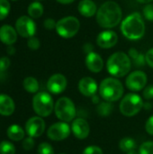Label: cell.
<instances>
[{"instance_id":"3","label":"cell","mask_w":153,"mask_h":154,"mask_svg":"<svg viewBox=\"0 0 153 154\" xmlns=\"http://www.w3.org/2000/svg\"><path fill=\"white\" fill-rule=\"evenodd\" d=\"M132 67L130 57L122 51L113 53L106 61V69L115 78H122L127 75Z\"/></svg>"},{"instance_id":"41","label":"cell","mask_w":153,"mask_h":154,"mask_svg":"<svg viewBox=\"0 0 153 154\" xmlns=\"http://www.w3.org/2000/svg\"><path fill=\"white\" fill-rule=\"evenodd\" d=\"M6 51L9 55H14L15 53V48L13 46V45H8L7 49H6Z\"/></svg>"},{"instance_id":"26","label":"cell","mask_w":153,"mask_h":154,"mask_svg":"<svg viewBox=\"0 0 153 154\" xmlns=\"http://www.w3.org/2000/svg\"><path fill=\"white\" fill-rule=\"evenodd\" d=\"M114 110V106L111 102H102L99 103L96 107V112L100 116H108L112 114Z\"/></svg>"},{"instance_id":"35","label":"cell","mask_w":153,"mask_h":154,"mask_svg":"<svg viewBox=\"0 0 153 154\" xmlns=\"http://www.w3.org/2000/svg\"><path fill=\"white\" fill-rule=\"evenodd\" d=\"M34 141H33V138L32 137H27L23 140V148L25 150V151H30L32 150L33 147H34Z\"/></svg>"},{"instance_id":"18","label":"cell","mask_w":153,"mask_h":154,"mask_svg":"<svg viewBox=\"0 0 153 154\" xmlns=\"http://www.w3.org/2000/svg\"><path fill=\"white\" fill-rule=\"evenodd\" d=\"M17 32L11 25L5 24L0 28V41L6 45H13L17 40Z\"/></svg>"},{"instance_id":"13","label":"cell","mask_w":153,"mask_h":154,"mask_svg":"<svg viewBox=\"0 0 153 154\" xmlns=\"http://www.w3.org/2000/svg\"><path fill=\"white\" fill-rule=\"evenodd\" d=\"M68 85V80L66 77L60 73L53 74L50 77L47 82V88L48 90L55 95L60 94L64 92Z\"/></svg>"},{"instance_id":"14","label":"cell","mask_w":153,"mask_h":154,"mask_svg":"<svg viewBox=\"0 0 153 154\" xmlns=\"http://www.w3.org/2000/svg\"><path fill=\"white\" fill-rule=\"evenodd\" d=\"M118 42V35L115 32L112 30H106L101 32L96 37V44L102 49H110L116 45Z\"/></svg>"},{"instance_id":"40","label":"cell","mask_w":153,"mask_h":154,"mask_svg":"<svg viewBox=\"0 0 153 154\" xmlns=\"http://www.w3.org/2000/svg\"><path fill=\"white\" fill-rule=\"evenodd\" d=\"M84 51L87 54V53H89V52H91V51H93L92 50H93V46H92V44H90V43H86L85 45H84Z\"/></svg>"},{"instance_id":"20","label":"cell","mask_w":153,"mask_h":154,"mask_svg":"<svg viewBox=\"0 0 153 154\" xmlns=\"http://www.w3.org/2000/svg\"><path fill=\"white\" fill-rule=\"evenodd\" d=\"M78 11L84 17H92L96 14V5L92 0H81L78 5Z\"/></svg>"},{"instance_id":"43","label":"cell","mask_w":153,"mask_h":154,"mask_svg":"<svg viewBox=\"0 0 153 154\" xmlns=\"http://www.w3.org/2000/svg\"><path fill=\"white\" fill-rule=\"evenodd\" d=\"M57 2L60 3V4H63V5H68V4H71L73 3L75 0H56Z\"/></svg>"},{"instance_id":"19","label":"cell","mask_w":153,"mask_h":154,"mask_svg":"<svg viewBox=\"0 0 153 154\" xmlns=\"http://www.w3.org/2000/svg\"><path fill=\"white\" fill-rule=\"evenodd\" d=\"M15 105L11 97L5 94H0V115L9 116L14 114Z\"/></svg>"},{"instance_id":"30","label":"cell","mask_w":153,"mask_h":154,"mask_svg":"<svg viewBox=\"0 0 153 154\" xmlns=\"http://www.w3.org/2000/svg\"><path fill=\"white\" fill-rule=\"evenodd\" d=\"M139 154H153V141L142 143L139 148Z\"/></svg>"},{"instance_id":"11","label":"cell","mask_w":153,"mask_h":154,"mask_svg":"<svg viewBox=\"0 0 153 154\" xmlns=\"http://www.w3.org/2000/svg\"><path fill=\"white\" fill-rule=\"evenodd\" d=\"M148 78L145 72L142 70H135L128 75L125 79V85L128 89L137 92L145 88Z\"/></svg>"},{"instance_id":"44","label":"cell","mask_w":153,"mask_h":154,"mask_svg":"<svg viewBox=\"0 0 153 154\" xmlns=\"http://www.w3.org/2000/svg\"><path fill=\"white\" fill-rule=\"evenodd\" d=\"M136 1L141 4H151V2H153V0H136Z\"/></svg>"},{"instance_id":"47","label":"cell","mask_w":153,"mask_h":154,"mask_svg":"<svg viewBox=\"0 0 153 154\" xmlns=\"http://www.w3.org/2000/svg\"><path fill=\"white\" fill-rule=\"evenodd\" d=\"M60 154H66V153H60Z\"/></svg>"},{"instance_id":"12","label":"cell","mask_w":153,"mask_h":154,"mask_svg":"<svg viewBox=\"0 0 153 154\" xmlns=\"http://www.w3.org/2000/svg\"><path fill=\"white\" fill-rule=\"evenodd\" d=\"M45 131V122L41 116H32L25 124L26 134L32 138L40 137Z\"/></svg>"},{"instance_id":"27","label":"cell","mask_w":153,"mask_h":154,"mask_svg":"<svg viewBox=\"0 0 153 154\" xmlns=\"http://www.w3.org/2000/svg\"><path fill=\"white\" fill-rule=\"evenodd\" d=\"M14 153H15V147L12 143L8 141H3L0 143V154Z\"/></svg>"},{"instance_id":"5","label":"cell","mask_w":153,"mask_h":154,"mask_svg":"<svg viewBox=\"0 0 153 154\" xmlns=\"http://www.w3.org/2000/svg\"><path fill=\"white\" fill-rule=\"evenodd\" d=\"M54 106L53 98L47 92H39L32 98V108L38 116H49L52 113Z\"/></svg>"},{"instance_id":"6","label":"cell","mask_w":153,"mask_h":154,"mask_svg":"<svg viewBox=\"0 0 153 154\" xmlns=\"http://www.w3.org/2000/svg\"><path fill=\"white\" fill-rule=\"evenodd\" d=\"M54 112L60 121L66 123L73 121L77 114L74 102L67 97H62L57 100L54 106Z\"/></svg>"},{"instance_id":"33","label":"cell","mask_w":153,"mask_h":154,"mask_svg":"<svg viewBox=\"0 0 153 154\" xmlns=\"http://www.w3.org/2000/svg\"><path fill=\"white\" fill-rule=\"evenodd\" d=\"M143 15L144 17L148 20L153 22V4H147L143 7Z\"/></svg>"},{"instance_id":"37","label":"cell","mask_w":153,"mask_h":154,"mask_svg":"<svg viewBox=\"0 0 153 154\" xmlns=\"http://www.w3.org/2000/svg\"><path fill=\"white\" fill-rule=\"evenodd\" d=\"M43 25L47 30H53V29H56L57 22H55V20L52 18H47L45 19Z\"/></svg>"},{"instance_id":"9","label":"cell","mask_w":153,"mask_h":154,"mask_svg":"<svg viewBox=\"0 0 153 154\" xmlns=\"http://www.w3.org/2000/svg\"><path fill=\"white\" fill-rule=\"evenodd\" d=\"M71 133V126L66 122H58L51 125L47 132V136L55 142H60L67 139Z\"/></svg>"},{"instance_id":"36","label":"cell","mask_w":153,"mask_h":154,"mask_svg":"<svg viewBox=\"0 0 153 154\" xmlns=\"http://www.w3.org/2000/svg\"><path fill=\"white\" fill-rule=\"evenodd\" d=\"M142 96L147 100L153 99V85H150L144 88V90L142 92Z\"/></svg>"},{"instance_id":"15","label":"cell","mask_w":153,"mask_h":154,"mask_svg":"<svg viewBox=\"0 0 153 154\" xmlns=\"http://www.w3.org/2000/svg\"><path fill=\"white\" fill-rule=\"evenodd\" d=\"M78 91L85 97H92L96 95L98 86L96 81L91 77H84L78 81Z\"/></svg>"},{"instance_id":"10","label":"cell","mask_w":153,"mask_h":154,"mask_svg":"<svg viewBox=\"0 0 153 154\" xmlns=\"http://www.w3.org/2000/svg\"><path fill=\"white\" fill-rule=\"evenodd\" d=\"M15 30L20 36L23 38H31L36 32V24L32 18L23 15L16 21Z\"/></svg>"},{"instance_id":"42","label":"cell","mask_w":153,"mask_h":154,"mask_svg":"<svg viewBox=\"0 0 153 154\" xmlns=\"http://www.w3.org/2000/svg\"><path fill=\"white\" fill-rule=\"evenodd\" d=\"M91 99H92V103H93V104H99V103H100V98H99V97L96 96V95H95L94 97H92Z\"/></svg>"},{"instance_id":"1","label":"cell","mask_w":153,"mask_h":154,"mask_svg":"<svg viewBox=\"0 0 153 154\" xmlns=\"http://www.w3.org/2000/svg\"><path fill=\"white\" fill-rule=\"evenodd\" d=\"M96 17L99 26L106 29L114 28L122 23V8L115 1H106L97 9Z\"/></svg>"},{"instance_id":"46","label":"cell","mask_w":153,"mask_h":154,"mask_svg":"<svg viewBox=\"0 0 153 154\" xmlns=\"http://www.w3.org/2000/svg\"><path fill=\"white\" fill-rule=\"evenodd\" d=\"M12 1H16V0H12Z\"/></svg>"},{"instance_id":"2","label":"cell","mask_w":153,"mask_h":154,"mask_svg":"<svg viewBox=\"0 0 153 154\" xmlns=\"http://www.w3.org/2000/svg\"><path fill=\"white\" fill-rule=\"evenodd\" d=\"M121 32L124 36L132 41H137L145 33V23L139 13H133L121 23Z\"/></svg>"},{"instance_id":"4","label":"cell","mask_w":153,"mask_h":154,"mask_svg":"<svg viewBox=\"0 0 153 154\" xmlns=\"http://www.w3.org/2000/svg\"><path fill=\"white\" fill-rule=\"evenodd\" d=\"M100 97L107 102L118 101L124 95V86L116 78H106L99 86Z\"/></svg>"},{"instance_id":"25","label":"cell","mask_w":153,"mask_h":154,"mask_svg":"<svg viewBox=\"0 0 153 154\" xmlns=\"http://www.w3.org/2000/svg\"><path fill=\"white\" fill-rule=\"evenodd\" d=\"M119 148L124 152H129L136 148V142L133 138L124 137L119 143Z\"/></svg>"},{"instance_id":"39","label":"cell","mask_w":153,"mask_h":154,"mask_svg":"<svg viewBox=\"0 0 153 154\" xmlns=\"http://www.w3.org/2000/svg\"><path fill=\"white\" fill-rule=\"evenodd\" d=\"M145 59H146V63L153 69V48L150 49L146 54H145Z\"/></svg>"},{"instance_id":"8","label":"cell","mask_w":153,"mask_h":154,"mask_svg":"<svg viewBox=\"0 0 153 154\" xmlns=\"http://www.w3.org/2000/svg\"><path fill=\"white\" fill-rule=\"evenodd\" d=\"M80 29V22L76 16H66L60 19L57 22L56 25V32L57 33L64 38V39H70L77 35Z\"/></svg>"},{"instance_id":"21","label":"cell","mask_w":153,"mask_h":154,"mask_svg":"<svg viewBox=\"0 0 153 154\" xmlns=\"http://www.w3.org/2000/svg\"><path fill=\"white\" fill-rule=\"evenodd\" d=\"M7 136L10 140L14 141V142H18L21 141L24 138V134L25 132L23 131V129L18 125H12L7 128Z\"/></svg>"},{"instance_id":"34","label":"cell","mask_w":153,"mask_h":154,"mask_svg":"<svg viewBox=\"0 0 153 154\" xmlns=\"http://www.w3.org/2000/svg\"><path fill=\"white\" fill-rule=\"evenodd\" d=\"M82 154H104L102 149L96 145H89L86 147Z\"/></svg>"},{"instance_id":"29","label":"cell","mask_w":153,"mask_h":154,"mask_svg":"<svg viewBox=\"0 0 153 154\" xmlns=\"http://www.w3.org/2000/svg\"><path fill=\"white\" fill-rule=\"evenodd\" d=\"M11 65V61L10 59L7 57H1L0 58V78L3 79L5 73L6 72V70L8 69V68Z\"/></svg>"},{"instance_id":"45","label":"cell","mask_w":153,"mask_h":154,"mask_svg":"<svg viewBox=\"0 0 153 154\" xmlns=\"http://www.w3.org/2000/svg\"><path fill=\"white\" fill-rule=\"evenodd\" d=\"M127 154H139V152H136L135 150H133V151L127 152Z\"/></svg>"},{"instance_id":"32","label":"cell","mask_w":153,"mask_h":154,"mask_svg":"<svg viewBox=\"0 0 153 154\" xmlns=\"http://www.w3.org/2000/svg\"><path fill=\"white\" fill-rule=\"evenodd\" d=\"M27 46L29 49H31L32 51H36L40 48L41 46V42H40V40L34 36L31 37V38H28V41H27Z\"/></svg>"},{"instance_id":"24","label":"cell","mask_w":153,"mask_h":154,"mask_svg":"<svg viewBox=\"0 0 153 154\" xmlns=\"http://www.w3.org/2000/svg\"><path fill=\"white\" fill-rule=\"evenodd\" d=\"M23 88L29 93H37L39 90V82L33 77H27L23 82Z\"/></svg>"},{"instance_id":"31","label":"cell","mask_w":153,"mask_h":154,"mask_svg":"<svg viewBox=\"0 0 153 154\" xmlns=\"http://www.w3.org/2000/svg\"><path fill=\"white\" fill-rule=\"evenodd\" d=\"M38 154H54L53 147L48 143H41L38 146Z\"/></svg>"},{"instance_id":"17","label":"cell","mask_w":153,"mask_h":154,"mask_svg":"<svg viewBox=\"0 0 153 154\" xmlns=\"http://www.w3.org/2000/svg\"><path fill=\"white\" fill-rule=\"evenodd\" d=\"M85 63L87 69L93 73H99L104 68V60L102 57L95 51L87 54Z\"/></svg>"},{"instance_id":"38","label":"cell","mask_w":153,"mask_h":154,"mask_svg":"<svg viewBox=\"0 0 153 154\" xmlns=\"http://www.w3.org/2000/svg\"><path fill=\"white\" fill-rule=\"evenodd\" d=\"M145 130L146 132L150 134V135H152L153 136V115L151 116L148 120L146 121V124H145Z\"/></svg>"},{"instance_id":"7","label":"cell","mask_w":153,"mask_h":154,"mask_svg":"<svg viewBox=\"0 0 153 154\" xmlns=\"http://www.w3.org/2000/svg\"><path fill=\"white\" fill-rule=\"evenodd\" d=\"M143 106V100L141 96L135 93H130L124 97L120 103L119 109L122 115L127 117H131L137 115L142 110Z\"/></svg>"},{"instance_id":"22","label":"cell","mask_w":153,"mask_h":154,"mask_svg":"<svg viewBox=\"0 0 153 154\" xmlns=\"http://www.w3.org/2000/svg\"><path fill=\"white\" fill-rule=\"evenodd\" d=\"M128 56L130 57V59L133 60V63L135 64V66L138 67H142L145 65L146 63V59H145V55H143L142 53L139 52L135 48H131L128 51Z\"/></svg>"},{"instance_id":"23","label":"cell","mask_w":153,"mask_h":154,"mask_svg":"<svg viewBox=\"0 0 153 154\" xmlns=\"http://www.w3.org/2000/svg\"><path fill=\"white\" fill-rule=\"evenodd\" d=\"M27 11H28V14L30 15L31 18L37 19V18H40L42 15V14H43V6L38 1L32 2L28 6Z\"/></svg>"},{"instance_id":"16","label":"cell","mask_w":153,"mask_h":154,"mask_svg":"<svg viewBox=\"0 0 153 154\" xmlns=\"http://www.w3.org/2000/svg\"><path fill=\"white\" fill-rule=\"evenodd\" d=\"M71 132L76 138L84 140L87 138L90 133V127L88 123L83 118H76L73 120L71 125Z\"/></svg>"},{"instance_id":"48","label":"cell","mask_w":153,"mask_h":154,"mask_svg":"<svg viewBox=\"0 0 153 154\" xmlns=\"http://www.w3.org/2000/svg\"><path fill=\"white\" fill-rule=\"evenodd\" d=\"M37 1H41V0H37Z\"/></svg>"},{"instance_id":"28","label":"cell","mask_w":153,"mask_h":154,"mask_svg":"<svg viewBox=\"0 0 153 154\" xmlns=\"http://www.w3.org/2000/svg\"><path fill=\"white\" fill-rule=\"evenodd\" d=\"M11 10L10 3L7 0H0V21L7 17Z\"/></svg>"}]
</instances>
